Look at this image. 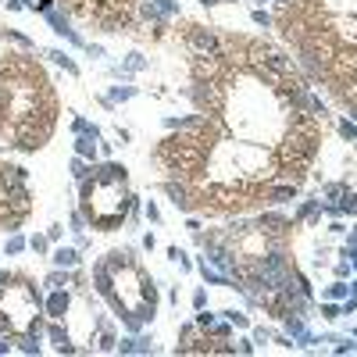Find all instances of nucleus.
<instances>
[{
	"label": "nucleus",
	"mask_w": 357,
	"mask_h": 357,
	"mask_svg": "<svg viewBox=\"0 0 357 357\" xmlns=\"http://www.w3.org/2000/svg\"><path fill=\"white\" fill-rule=\"evenodd\" d=\"M54 114L50 82L33 61L11 57L0 65V136L15 139L22 151H36L54 129Z\"/></svg>",
	"instance_id": "1"
},
{
	"label": "nucleus",
	"mask_w": 357,
	"mask_h": 357,
	"mask_svg": "<svg viewBox=\"0 0 357 357\" xmlns=\"http://www.w3.org/2000/svg\"><path fill=\"white\" fill-rule=\"evenodd\" d=\"M0 333L40 336V296L25 279H8L0 286Z\"/></svg>",
	"instance_id": "3"
},
{
	"label": "nucleus",
	"mask_w": 357,
	"mask_h": 357,
	"mask_svg": "<svg viewBox=\"0 0 357 357\" xmlns=\"http://www.w3.org/2000/svg\"><path fill=\"white\" fill-rule=\"evenodd\" d=\"M57 261H61V264H75V254L72 250H61V254H57Z\"/></svg>",
	"instance_id": "4"
},
{
	"label": "nucleus",
	"mask_w": 357,
	"mask_h": 357,
	"mask_svg": "<svg viewBox=\"0 0 357 357\" xmlns=\"http://www.w3.org/2000/svg\"><path fill=\"white\" fill-rule=\"evenodd\" d=\"M82 207L93 225L111 232L129 215V190H126V168L104 165L93 172V183L82 186Z\"/></svg>",
	"instance_id": "2"
}]
</instances>
